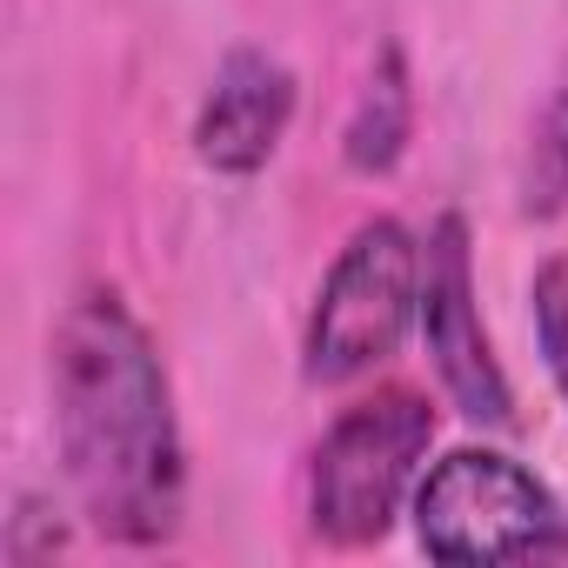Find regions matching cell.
Returning <instances> with one entry per match:
<instances>
[{
	"mask_svg": "<svg viewBox=\"0 0 568 568\" xmlns=\"http://www.w3.org/2000/svg\"><path fill=\"white\" fill-rule=\"evenodd\" d=\"M415 541L435 561H568V508L501 448H455L415 488Z\"/></svg>",
	"mask_w": 568,
	"mask_h": 568,
	"instance_id": "obj_3",
	"label": "cell"
},
{
	"mask_svg": "<svg viewBox=\"0 0 568 568\" xmlns=\"http://www.w3.org/2000/svg\"><path fill=\"white\" fill-rule=\"evenodd\" d=\"M288 121H295V74L261 48H234L214 68L207 101L194 114V154L214 174L247 181V174H261L274 161Z\"/></svg>",
	"mask_w": 568,
	"mask_h": 568,
	"instance_id": "obj_6",
	"label": "cell"
},
{
	"mask_svg": "<svg viewBox=\"0 0 568 568\" xmlns=\"http://www.w3.org/2000/svg\"><path fill=\"white\" fill-rule=\"evenodd\" d=\"M415 328H422V348H428L435 382L455 402V415H468L475 428H515V388L481 328L475 247H468L462 214H435L422 234V322Z\"/></svg>",
	"mask_w": 568,
	"mask_h": 568,
	"instance_id": "obj_5",
	"label": "cell"
},
{
	"mask_svg": "<svg viewBox=\"0 0 568 568\" xmlns=\"http://www.w3.org/2000/svg\"><path fill=\"white\" fill-rule=\"evenodd\" d=\"M48 382L61 468L88 528L121 548H168L187 521V442L161 342L121 288H74L48 348Z\"/></svg>",
	"mask_w": 568,
	"mask_h": 568,
	"instance_id": "obj_1",
	"label": "cell"
},
{
	"mask_svg": "<svg viewBox=\"0 0 568 568\" xmlns=\"http://www.w3.org/2000/svg\"><path fill=\"white\" fill-rule=\"evenodd\" d=\"M408 141H415V81H408L402 48L388 41L375 54V68H368L362 94H355L348 128H342V161L355 174H388L408 154Z\"/></svg>",
	"mask_w": 568,
	"mask_h": 568,
	"instance_id": "obj_7",
	"label": "cell"
},
{
	"mask_svg": "<svg viewBox=\"0 0 568 568\" xmlns=\"http://www.w3.org/2000/svg\"><path fill=\"white\" fill-rule=\"evenodd\" d=\"M415 322H422V241L395 214H375L348 234L315 295L302 335V375L315 388L362 382L402 348Z\"/></svg>",
	"mask_w": 568,
	"mask_h": 568,
	"instance_id": "obj_4",
	"label": "cell"
},
{
	"mask_svg": "<svg viewBox=\"0 0 568 568\" xmlns=\"http://www.w3.org/2000/svg\"><path fill=\"white\" fill-rule=\"evenodd\" d=\"M528 302H535V348H541V368H548L555 395L568 402V261H541V267H535Z\"/></svg>",
	"mask_w": 568,
	"mask_h": 568,
	"instance_id": "obj_9",
	"label": "cell"
},
{
	"mask_svg": "<svg viewBox=\"0 0 568 568\" xmlns=\"http://www.w3.org/2000/svg\"><path fill=\"white\" fill-rule=\"evenodd\" d=\"M435 448V408L415 388H382L328 422L308 455V535L328 548H375L402 501H415Z\"/></svg>",
	"mask_w": 568,
	"mask_h": 568,
	"instance_id": "obj_2",
	"label": "cell"
},
{
	"mask_svg": "<svg viewBox=\"0 0 568 568\" xmlns=\"http://www.w3.org/2000/svg\"><path fill=\"white\" fill-rule=\"evenodd\" d=\"M521 214L528 221H555L568 214V88L541 108L535 134H528V161H521Z\"/></svg>",
	"mask_w": 568,
	"mask_h": 568,
	"instance_id": "obj_8",
	"label": "cell"
}]
</instances>
